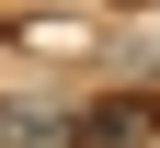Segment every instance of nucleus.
Segmentation results:
<instances>
[{
  "instance_id": "obj_1",
  "label": "nucleus",
  "mask_w": 160,
  "mask_h": 148,
  "mask_svg": "<svg viewBox=\"0 0 160 148\" xmlns=\"http://www.w3.org/2000/svg\"><path fill=\"white\" fill-rule=\"evenodd\" d=\"M160 125V103H92V114H80V148H137Z\"/></svg>"
},
{
  "instance_id": "obj_2",
  "label": "nucleus",
  "mask_w": 160,
  "mask_h": 148,
  "mask_svg": "<svg viewBox=\"0 0 160 148\" xmlns=\"http://www.w3.org/2000/svg\"><path fill=\"white\" fill-rule=\"evenodd\" d=\"M57 114H34V103H0V148H46Z\"/></svg>"
}]
</instances>
